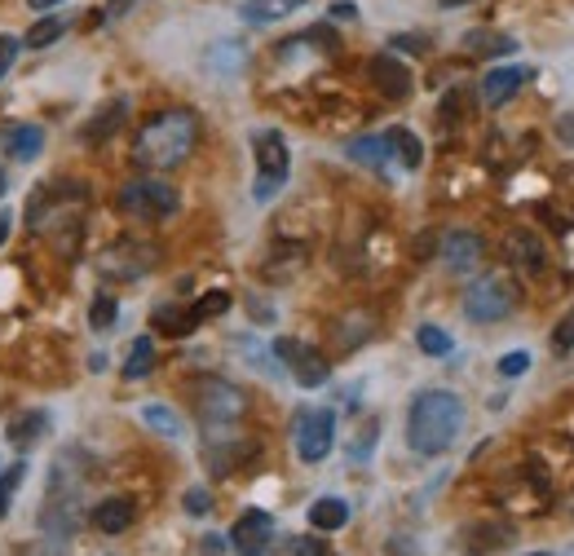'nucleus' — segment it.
Here are the masks:
<instances>
[{
	"label": "nucleus",
	"instance_id": "obj_20",
	"mask_svg": "<svg viewBox=\"0 0 574 556\" xmlns=\"http://www.w3.org/2000/svg\"><path fill=\"white\" fill-rule=\"evenodd\" d=\"M89 517H93V526H98L102 534H124V530L138 521V504H133L129 495H111V500H102Z\"/></svg>",
	"mask_w": 574,
	"mask_h": 556
},
{
	"label": "nucleus",
	"instance_id": "obj_40",
	"mask_svg": "<svg viewBox=\"0 0 574 556\" xmlns=\"http://www.w3.org/2000/svg\"><path fill=\"white\" fill-rule=\"evenodd\" d=\"M200 552H204V556H221V552H226V543H221L217 534H208V539L200 543Z\"/></svg>",
	"mask_w": 574,
	"mask_h": 556
},
{
	"label": "nucleus",
	"instance_id": "obj_31",
	"mask_svg": "<svg viewBox=\"0 0 574 556\" xmlns=\"http://www.w3.org/2000/svg\"><path fill=\"white\" fill-rule=\"evenodd\" d=\"M115 318H119V305H115L111 296H98V301L89 305V327H93V331H111Z\"/></svg>",
	"mask_w": 574,
	"mask_h": 556
},
{
	"label": "nucleus",
	"instance_id": "obj_26",
	"mask_svg": "<svg viewBox=\"0 0 574 556\" xmlns=\"http://www.w3.org/2000/svg\"><path fill=\"white\" fill-rule=\"evenodd\" d=\"M151 367H155V340L142 336V340H133L129 363H124V380H142V376H151Z\"/></svg>",
	"mask_w": 574,
	"mask_h": 556
},
{
	"label": "nucleus",
	"instance_id": "obj_21",
	"mask_svg": "<svg viewBox=\"0 0 574 556\" xmlns=\"http://www.w3.org/2000/svg\"><path fill=\"white\" fill-rule=\"evenodd\" d=\"M305 5V0H243L239 5V18L247 23V27H270V23H279V18H288V14H296Z\"/></svg>",
	"mask_w": 574,
	"mask_h": 556
},
{
	"label": "nucleus",
	"instance_id": "obj_38",
	"mask_svg": "<svg viewBox=\"0 0 574 556\" xmlns=\"http://www.w3.org/2000/svg\"><path fill=\"white\" fill-rule=\"evenodd\" d=\"M394 49H411V53H429L424 36H394Z\"/></svg>",
	"mask_w": 574,
	"mask_h": 556
},
{
	"label": "nucleus",
	"instance_id": "obj_6",
	"mask_svg": "<svg viewBox=\"0 0 574 556\" xmlns=\"http://www.w3.org/2000/svg\"><path fill=\"white\" fill-rule=\"evenodd\" d=\"M518 309V288L508 283L503 274H486L477 283L464 288V318L469 323H503L508 314Z\"/></svg>",
	"mask_w": 574,
	"mask_h": 556
},
{
	"label": "nucleus",
	"instance_id": "obj_8",
	"mask_svg": "<svg viewBox=\"0 0 574 556\" xmlns=\"http://www.w3.org/2000/svg\"><path fill=\"white\" fill-rule=\"evenodd\" d=\"M292 442H296V455L305 464H323L332 455V442H336V415L328 406H314V410H296L292 420Z\"/></svg>",
	"mask_w": 574,
	"mask_h": 556
},
{
	"label": "nucleus",
	"instance_id": "obj_41",
	"mask_svg": "<svg viewBox=\"0 0 574 556\" xmlns=\"http://www.w3.org/2000/svg\"><path fill=\"white\" fill-rule=\"evenodd\" d=\"M332 18H349V23H354V18H358V10L349 5V0H336V5H332Z\"/></svg>",
	"mask_w": 574,
	"mask_h": 556
},
{
	"label": "nucleus",
	"instance_id": "obj_15",
	"mask_svg": "<svg viewBox=\"0 0 574 556\" xmlns=\"http://www.w3.org/2000/svg\"><path fill=\"white\" fill-rule=\"evenodd\" d=\"M482 256H486V243H482V235H473V230H451V235L442 239V261H446V269H456V274L477 269Z\"/></svg>",
	"mask_w": 574,
	"mask_h": 556
},
{
	"label": "nucleus",
	"instance_id": "obj_42",
	"mask_svg": "<svg viewBox=\"0 0 574 556\" xmlns=\"http://www.w3.org/2000/svg\"><path fill=\"white\" fill-rule=\"evenodd\" d=\"M129 10H133V0H111V10H106V14L119 18V14H129Z\"/></svg>",
	"mask_w": 574,
	"mask_h": 556
},
{
	"label": "nucleus",
	"instance_id": "obj_12",
	"mask_svg": "<svg viewBox=\"0 0 574 556\" xmlns=\"http://www.w3.org/2000/svg\"><path fill=\"white\" fill-rule=\"evenodd\" d=\"M367 76H371V89L385 93L390 102L411 98V72H407V66H403L394 53H375V58L367 62Z\"/></svg>",
	"mask_w": 574,
	"mask_h": 556
},
{
	"label": "nucleus",
	"instance_id": "obj_7",
	"mask_svg": "<svg viewBox=\"0 0 574 556\" xmlns=\"http://www.w3.org/2000/svg\"><path fill=\"white\" fill-rule=\"evenodd\" d=\"M190 397H195V410L204 425H239L243 410H247V393L230 380H195V389H190Z\"/></svg>",
	"mask_w": 574,
	"mask_h": 556
},
{
	"label": "nucleus",
	"instance_id": "obj_17",
	"mask_svg": "<svg viewBox=\"0 0 574 556\" xmlns=\"http://www.w3.org/2000/svg\"><path fill=\"white\" fill-rule=\"evenodd\" d=\"M503 252H508V261H513L518 269H526V274H544V265H548V252H544V239L535 235V230H508V239H503Z\"/></svg>",
	"mask_w": 574,
	"mask_h": 556
},
{
	"label": "nucleus",
	"instance_id": "obj_27",
	"mask_svg": "<svg viewBox=\"0 0 574 556\" xmlns=\"http://www.w3.org/2000/svg\"><path fill=\"white\" fill-rule=\"evenodd\" d=\"M464 45H469V53H513L518 49V40L513 36H499V31H469L464 36Z\"/></svg>",
	"mask_w": 574,
	"mask_h": 556
},
{
	"label": "nucleus",
	"instance_id": "obj_47",
	"mask_svg": "<svg viewBox=\"0 0 574 556\" xmlns=\"http://www.w3.org/2000/svg\"><path fill=\"white\" fill-rule=\"evenodd\" d=\"M526 556H552V552H526Z\"/></svg>",
	"mask_w": 574,
	"mask_h": 556
},
{
	"label": "nucleus",
	"instance_id": "obj_46",
	"mask_svg": "<svg viewBox=\"0 0 574 556\" xmlns=\"http://www.w3.org/2000/svg\"><path fill=\"white\" fill-rule=\"evenodd\" d=\"M10 190V177H5V168H0V194H5Z\"/></svg>",
	"mask_w": 574,
	"mask_h": 556
},
{
	"label": "nucleus",
	"instance_id": "obj_28",
	"mask_svg": "<svg viewBox=\"0 0 574 556\" xmlns=\"http://www.w3.org/2000/svg\"><path fill=\"white\" fill-rule=\"evenodd\" d=\"M416 344H420V350H424L429 358H446V354H451V350H456V340H451V336H446L442 327H433V323H424V327L416 331Z\"/></svg>",
	"mask_w": 574,
	"mask_h": 556
},
{
	"label": "nucleus",
	"instance_id": "obj_19",
	"mask_svg": "<svg viewBox=\"0 0 574 556\" xmlns=\"http://www.w3.org/2000/svg\"><path fill=\"white\" fill-rule=\"evenodd\" d=\"M49 425H53L49 410H23V415H14V420H10L5 438H10V446H14L18 455H27V451H36V446L44 442Z\"/></svg>",
	"mask_w": 574,
	"mask_h": 556
},
{
	"label": "nucleus",
	"instance_id": "obj_35",
	"mask_svg": "<svg viewBox=\"0 0 574 556\" xmlns=\"http://www.w3.org/2000/svg\"><path fill=\"white\" fill-rule=\"evenodd\" d=\"M208 508H213V500H208L204 485H190V491H186V513L190 517H208Z\"/></svg>",
	"mask_w": 574,
	"mask_h": 556
},
{
	"label": "nucleus",
	"instance_id": "obj_37",
	"mask_svg": "<svg viewBox=\"0 0 574 556\" xmlns=\"http://www.w3.org/2000/svg\"><path fill=\"white\" fill-rule=\"evenodd\" d=\"M292 556H332V552H328V543H323V539H301Z\"/></svg>",
	"mask_w": 574,
	"mask_h": 556
},
{
	"label": "nucleus",
	"instance_id": "obj_43",
	"mask_svg": "<svg viewBox=\"0 0 574 556\" xmlns=\"http://www.w3.org/2000/svg\"><path fill=\"white\" fill-rule=\"evenodd\" d=\"M10 226H14V213H0V243L10 239Z\"/></svg>",
	"mask_w": 574,
	"mask_h": 556
},
{
	"label": "nucleus",
	"instance_id": "obj_11",
	"mask_svg": "<svg viewBox=\"0 0 574 556\" xmlns=\"http://www.w3.org/2000/svg\"><path fill=\"white\" fill-rule=\"evenodd\" d=\"M155 261H160V252H155L151 243H133V239H124V243L106 248L98 265H102V274H106V278H142L146 269H155Z\"/></svg>",
	"mask_w": 574,
	"mask_h": 556
},
{
	"label": "nucleus",
	"instance_id": "obj_2",
	"mask_svg": "<svg viewBox=\"0 0 574 556\" xmlns=\"http://www.w3.org/2000/svg\"><path fill=\"white\" fill-rule=\"evenodd\" d=\"M464 429V402L446 389H424L407 406V446L424 459L446 455Z\"/></svg>",
	"mask_w": 574,
	"mask_h": 556
},
{
	"label": "nucleus",
	"instance_id": "obj_1",
	"mask_svg": "<svg viewBox=\"0 0 574 556\" xmlns=\"http://www.w3.org/2000/svg\"><path fill=\"white\" fill-rule=\"evenodd\" d=\"M200 147V119L186 106H168L155 119H146V128L133 142V164L146 173H168L177 164H186Z\"/></svg>",
	"mask_w": 574,
	"mask_h": 556
},
{
	"label": "nucleus",
	"instance_id": "obj_34",
	"mask_svg": "<svg viewBox=\"0 0 574 556\" xmlns=\"http://www.w3.org/2000/svg\"><path fill=\"white\" fill-rule=\"evenodd\" d=\"M552 350H557V354H570V350H574V309L552 327Z\"/></svg>",
	"mask_w": 574,
	"mask_h": 556
},
{
	"label": "nucleus",
	"instance_id": "obj_29",
	"mask_svg": "<svg viewBox=\"0 0 574 556\" xmlns=\"http://www.w3.org/2000/svg\"><path fill=\"white\" fill-rule=\"evenodd\" d=\"M62 31H67V18H58V14H53V18H40V23L23 36V45H31V49H49L53 40H62Z\"/></svg>",
	"mask_w": 574,
	"mask_h": 556
},
{
	"label": "nucleus",
	"instance_id": "obj_25",
	"mask_svg": "<svg viewBox=\"0 0 574 556\" xmlns=\"http://www.w3.org/2000/svg\"><path fill=\"white\" fill-rule=\"evenodd\" d=\"M142 420H146V425H151L155 433H164V438H173V442H177V438L186 433V425H181V415H177L173 406H164V402H146V406H142Z\"/></svg>",
	"mask_w": 574,
	"mask_h": 556
},
{
	"label": "nucleus",
	"instance_id": "obj_10",
	"mask_svg": "<svg viewBox=\"0 0 574 556\" xmlns=\"http://www.w3.org/2000/svg\"><path fill=\"white\" fill-rule=\"evenodd\" d=\"M230 547H234L239 556H270V552L279 547V521H275L270 513H262V508L243 513V517L230 526Z\"/></svg>",
	"mask_w": 574,
	"mask_h": 556
},
{
	"label": "nucleus",
	"instance_id": "obj_22",
	"mask_svg": "<svg viewBox=\"0 0 574 556\" xmlns=\"http://www.w3.org/2000/svg\"><path fill=\"white\" fill-rule=\"evenodd\" d=\"M151 323H155L160 336H190V331L200 327V318H195V309H190V305H155Z\"/></svg>",
	"mask_w": 574,
	"mask_h": 556
},
{
	"label": "nucleus",
	"instance_id": "obj_24",
	"mask_svg": "<svg viewBox=\"0 0 574 556\" xmlns=\"http://www.w3.org/2000/svg\"><path fill=\"white\" fill-rule=\"evenodd\" d=\"M309 526H314V530H323V534H332V530L349 526V504H345V500H336V495L314 500V508H309Z\"/></svg>",
	"mask_w": 574,
	"mask_h": 556
},
{
	"label": "nucleus",
	"instance_id": "obj_13",
	"mask_svg": "<svg viewBox=\"0 0 574 556\" xmlns=\"http://www.w3.org/2000/svg\"><path fill=\"white\" fill-rule=\"evenodd\" d=\"M124 119H129V98H111V102H102V106L85 119L80 142H85V147H102L106 137H115V132L124 128Z\"/></svg>",
	"mask_w": 574,
	"mask_h": 556
},
{
	"label": "nucleus",
	"instance_id": "obj_3",
	"mask_svg": "<svg viewBox=\"0 0 574 556\" xmlns=\"http://www.w3.org/2000/svg\"><path fill=\"white\" fill-rule=\"evenodd\" d=\"M85 521V508H80V472L72 468V455H62L49 472V495H44V508H40V530L53 539H72Z\"/></svg>",
	"mask_w": 574,
	"mask_h": 556
},
{
	"label": "nucleus",
	"instance_id": "obj_4",
	"mask_svg": "<svg viewBox=\"0 0 574 556\" xmlns=\"http://www.w3.org/2000/svg\"><path fill=\"white\" fill-rule=\"evenodd\" d=\"M115 207L124 217H133V222H168V217H177L181 194L164 177H138V181H129L119 190Z\"/></svg>",
	"mask_w": 574,
	"mask_h": 556
},
{
	"label": "nucleus",
	"instance_id": "obj_36",
	"mask_svg": "<svg viewBox=\"0 0 574 556\" xmlns=\"http://www.w3.org/2000/svg\"><path fill=\"white\" fill-rule=\"evenodd\" d=\"M18 45H23L18 36H0V80H5V76H10V66L18 62Z\"/></svg>",
	"mask_w": 574,
	"mask_h": 556
},
{
	"label": "nucleus",
	"instance_id": "obj_16",
	"mask_svg": "<svg viewBox=\"0 0 574 556\" xmlns=\"http://www.w3.org/2000/svg\"><path fill=\"white\" fill-rule=\"evenodd\" d=\"M0 147L18 164H36L44 151V128L40 124H5L0 128Z\"/></svg>",
	"mask_w": 574,
	"mask_h": 556
},
{
	"label": "nucleus",
	"instance_id": "obj_18",
	"mask_svg": "<svg viewBox=\"0 0 574 556\" xmlns=\"http://www.w3.org/2000/svg\"><path fill=\"white\" fill-rule=\"evenodd\" d=\"M345 155L380 177H394V151H390V137L380 132V137H354V142L345 147Z\"/></svg>",
	"mask_w": 574,
	"mask_h": 556
},
{
	"label": "nucleus",
	"instance_id": "obj_44",
	"mask_svg": "<svg viewBox=\"0 0 574 556\" xmlns=\"http://www.w3.org/2000/svg\"><path fill=\"white\" fill-rule=\"evenodd\" d=\"M27 5H31V10H58L62 0H27Z\"/></svg>",
	"mask_w": 574,
	"mask_h": 556
},
{
	"label": "nucleus",
	"instance_id": "obj_5",
	"mask_svg": "<svg viewBox=\"0 0 574 556\" xmlns=\"http://www.w3.org/2000/svg\"><path fill=\"white\" fill-rule=\"evenodd\" d=\"M252 151H257V186H252V199L257 203H270L283 186H288V173H292V155H288V137L279 128H266L252 137Z\"/></svg>",
	"mask_w": 574,
	"mask_h": 556
},
{
	"label": "nucleus",
	"instance_id": "obj_9",
	"mask_svg": "<svg viewBox=\"0 0 574 556\" xmlns=\"http://www.w3.org/2000/svg\"><path fill=\"white\" fill-rule=\"evenodd\" d=\"M275 358L292 371V380L301 384V389H318V384H328V376H332V363L314 350V344H301V340H292V336H279L275 340Z\"/></svg>",
	"mask_w": 574,
	"mask_h": 556
},
{
	"label": "nucleus",
	"instance_id": "obj_32",
	"mask_svg": "<svg viewBox=\"0 0 574 556\" xmlns=\"http://www.w3.org/2000/svg\"><path fill=\"white\" fill-rule=\"evenodd\" d=\"M531 371V354L526 350H508L503 358H499V376L503 380H518V376H526Z\"/></svg>",
	"mask_w": 574,
	"mask_h": 556
},
{
	"label": "nucleus",
	"instance_id": "obj_30",
	"mask_svg": "<svg viewBox=\"0 0 574 556\" xmlns=\"http://www.w3.org/2000/svg\"><path fill=\"white\" fill-rule=\"evenodd\" d=\"M27 481V464H14L10 472H0V517L10 513V500L18 495V485Z\"/></svg>",
	"mask_w": 574,
	"mask_h": 556
},
{
	"label": "nucleus",
	"instance_id": "obj_14",
	"mask_svg": "<svg viewBox=\"0 0 574 556\" xmlns=\"http://www.w3.org/2000/svg\"><path fill=\"white\" fill-rule=\"evenodd\" d=\"M535 72L531 66H490V72L482 76V102L495 111V106H503V102H513V93L531 80Z\"/></svg>",
	"mask_w": 574,
	"mask_h": 556
},
{
	"label": "nucleus",
	"instance_id": "obj_45",
	"mask_svg": "<svg viewBox=\"0 0 574 556\" xmlns=\"http://www.w3.org/2000/svg\"><path fill=\"white\" fill-rule=\"evenodd\" d=\"M442 10H464V5H473V0H437Z\"/></svg>",
	"mask_w": 574,
	"mask_h": 556
},
{
	"label": "nucleus",
	"instance_id": "obj_39",
	"mask_svg": "<svg viewBox=\"0 0 574 556\" xmlns=\"http://www.w3.org/2000/svg\"><path fill=\"white\" fill-rule=\"evenodd\" d=\"M557 137H561V142H565V147H574V111L557 119Z\"/></svg>",
	"mask_w": 574,
	"mask_h": 556
},
{
	"label": "nucleus",
	"instance_id": "obj_23",
	"mask_svg": "<svg viewBox=\"0 0 574 556\" xmlns=\"http://www.w3.org/2000/svg\"><path fill=\"white\" fill-rule=\"evenodd\" d=\"M385 137H390V151H394V164H398L403 173H416V168L424 164V147H420V137H416L411 128H390Z\"/></svg>",
	"mask_w": 574,
	"mask_h": 556
},
{
	"label": "nucleus",
	"instance_id": "obj_33",
	"mask_svg": "<svg viewBox=\"0 0 574 556\" xmlns=\"http://www.w3.org/2000/svg\"><path fill=\"white\" fill-rule=\"evenodd\" d=\"M190 309H195V318H200V323H208V318H217V314H226V309H230V296H226V292H213V296L195 301Z\"/></svg>",
	"mask_w": 574,
	"mask_h": 556
}]
</instances>
